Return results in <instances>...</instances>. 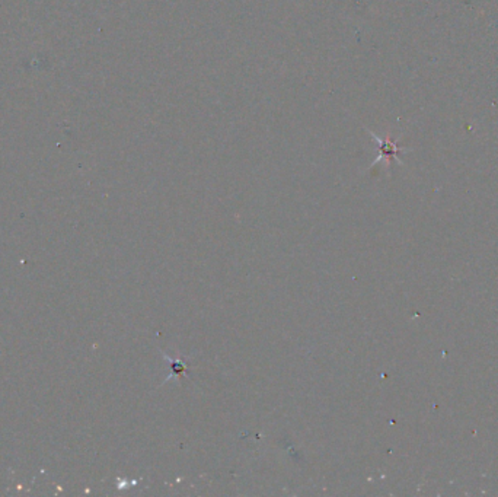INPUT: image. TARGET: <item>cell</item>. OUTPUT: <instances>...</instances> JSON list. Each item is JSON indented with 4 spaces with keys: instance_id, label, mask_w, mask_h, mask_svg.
I'll list each match as a JSON object with an SVG mask.
<instances>
[{
    "instance_id": "cell-2",
    "label": "cell",
    "mask_w": 498,
    "mask_h": 497,
    "mask_svg": "<svg viewBox=\"0 0 498 497\" xmlns=\"http://www.w3.org/2000/svg\"><path fill=\"white\" fill-rule=\"evenodd\" d=\"M163 359H165L166 363L169 364V369H171V375L168 376V379H171V378L181 379L186 373H188L187 363L182 359H171L169 356H166V355H163ZM168 379H166V380H168Z\"/></svg>"
},
{
    "instance_id": "cell-1",
    "label": "cell",
    "mask_w": 498,
    "mask_h": 497,
    "mask_svg": "<svg viewBox=\"0 0 498 497\" xmlns=\"http://www.w3.org/2000/svg\"><path fill=\"white\" fill-rule=\"evenodd\" d=\"M366 131L373 138V140H375V143H376V147H377V156H376V159L373 161L372 167H375V165H376L377 162H382V161H385L388 165L391 163V161H396L398 163L404 165V162L401 161L400 155H401V154H405V152H409L411 149L400 146V144H398V140L392 139L391 136L380 138V136H377L376 133H373L372 130H368V128H366Z\"/></svg>"
}]
</instances>
